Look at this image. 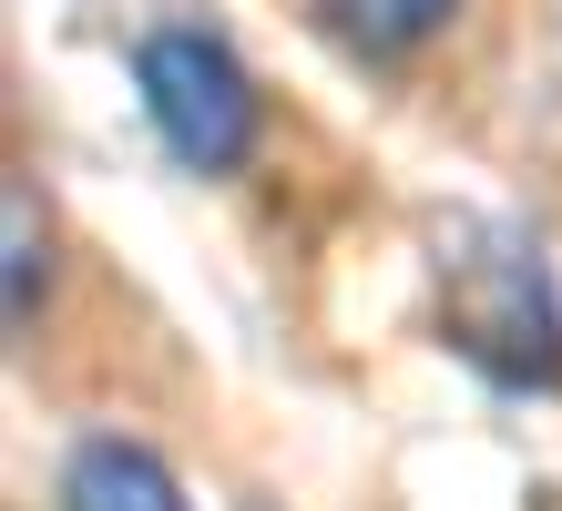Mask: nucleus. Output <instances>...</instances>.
I'll list each match as a JSON object with an SVG mask.
<instances>
[{"label": "nucleus", "mask_w": 562, "mask_h": 511, "mask_svg": "<svg viewBox=\"0 0 562 511\" xmlns=\"http://www.w3.org/2000/svg\"><path fill=\"white\" fill-rule=\"evenodd\" d=\"M440 318L450 348L481 368L491 389H552L562 379V307L532 246L502 225H460V256H440Z\"/></svg>", "instance_id": "nucleus-1"}, {"label": "nucleus", "mask_w": 562, "mask_h": 511, "mask_svg": "<svg viewBox=\"0 0 562 511\" xmlns=\"http://www.w3.org/2000/svg\"><path fill=\"white\" fill-rule=\"evenodd\" d=\"M134 92H144V123L164 133V154H175L184 175H236L256 154L267 102H256V73L215 31H194V21L144 31L134 42Z\"/></svg>", "instance_id": "nucleus-2"}, {"label": "nucleus", "mask_w": 562, "mask_h": 511, "mask_svg": "<svg viewBox=\"0 0 562 511\" xmlns=\"http://www.w3.org/2000/svg\"><path fill=\"white\" fill-rule=\"evenodd\" d=\"M52 511H194V501H184V481L144 451V440L103 430V440H82V451L61 460Z\"/></svg>", "instance_id": "nucleus-3"}, {"label": "nucleus", "mask_w": 562, "mask_h": 511, "mask_svg": "<svg viewBox=\"0 0 562 511\" xmlns=\"http://www.w3.org/2000/svg\"><path fill=\"white\" fill-rule=\"evenodd\" d=\"M460 0H317V21L338 31L348 52H369V62H400L419 42H440Z\"/></svg>", "instance_id": "nucleus-4"}, {"label": "nucleus", "mask_w": 562, "mask_h": 511, "mask_svg": "<svg viewBox=\"0 0 562 511\" xmlns=\"http://www.w3.org/2000/svg\"><path fill=\"white\" fill-rule=\"evenodd\" d=\"M0 215H11V327H31V307H42V204H31V185L11 175V195H0Z\"/></svg>", "instance_id": "nucleus-5"}]
</instances>
